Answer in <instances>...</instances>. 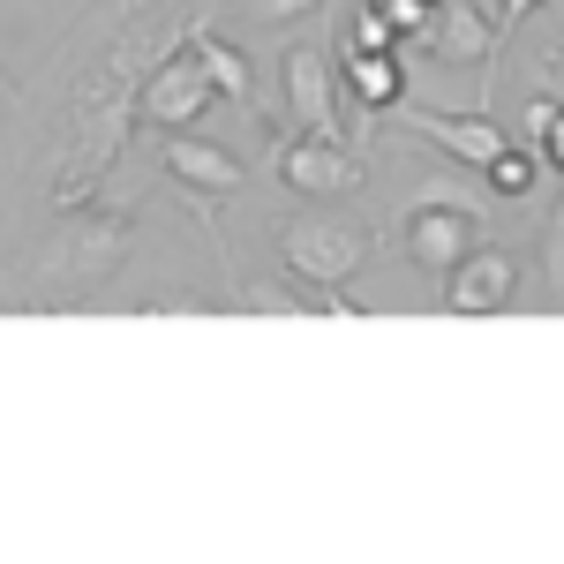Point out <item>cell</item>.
Masks as SVG:
<instances>
[{"mask_svg": "<svg viewBox=\"0 0 564 564\" xmlns=\"http://www.w3.org/2000/svg\"><path fill=\"white\" fill-rule=\"evenodd\" d=\"M113 8H135V0H113Z\"/></svg>", "mask_w": 564, "mask_h": 564, "instance_id": "cell-20", "label": "cell"}, {"mask_svg": "<svg viewBox=\"0 0 564 564\" xmlns=\"http://www.w3.org/2000/svg\"><path fill=\"white\" fill-rule=\"evenodd\" d=\"M279 249H286V279L339 286V279H354V271L369 263L377 234H369V226H354V218H294V226L279 234Z\"/></svg>", "mask_w": 564, "mask_h": 564, "instance_id": "cell-3", "label": "cell"}, {"mask_svg": "<svg viewBox=\"0 0 564 564\" xmlns=\"http://www.w3.org/2000/svg\"><path fill=\"white\" fill-rule=\"evenodd\" d=\"M391 113H399L414 135H430L436 151H444V159H459V166H489V159L512 143V135L489 121V106H475V113H444V106H391Z\"/></svg>", "mask_w": 564, "mask_h": 564, "instance_id": "cell-6", "label": "cell"}, {"mask_svg": "<svg viewBox=\"0 0 564 564\" xmlns=\"http://www.w3.org/2000/svg\"><path fill=\"white\" fill-rule=\"evenodd\" d=\"M135 249V212L129 204H76V218H61V234L31 257L39 302H84L106 279H121V263Z\"/></svg>", "mask_w": 564, "mask_h": 564, "instance_id": "cell-2", "label": "cell"}, {"mask_svg": "<svg viewBox=\"0 0 564 564\" xmlns=\"http://www.w3.org/2000/svg\"><path fill=\"white\" fill-rule=\"evenodd\" d=\"M347 84L369 113H391L406 98V68H399V53H347Z\"/></svg>", "mask_w": 564, "mask_h": 564, "instance_id": "cell-13", "label": "cell"}, {"mask_svg": "<svg viewBox=\"0 0 564 564\" xmlns=\"http://www.w3.org/2000/svg\"><path fill=\"white\" fill-rule=\"evenodd\" d=\"M159 159H166V174H174L188 196H204V204H212V196H234L241 174H249L234 151H218V143H204V135H188V129L166 135V151H159Z\"/></svg>", "mask_w": 564, "mask_h": 564, "instance_id": "cell-10", "label": "cell"}, {"mask_svg": "<svg viewBox=\"0 0 564 564\" xmlns=\"http://www.w3.org/2000/svg\"><path fill=\"white\" fill-rule=\"evenodd\" d=\"M286 113L302 135H339V84H332V53L324 45H286Z\"/></svg>", "mask_w": 564, "mask_h": 564, "instance_id": "cell-7", "label": "cell"}, {"mask_svg": "<svg viewBox=\"0 0 564 564\" xmlns=\"http://www.w3.org/2000/svg\"><path fill=\"white\" fill-rule=\"evenodd\" d=\"M151 61H166V39H121L98 68H84L76 84V106H68V159H61V181H53V204H90L106 174L121 166L129 151V129L143 121L135 98H143V76Z\"/></svg>", "mask_w": 564, "mask_h": 564, "instance_id": "cell-1", "label": "cell"}, {"mask_svg": "<svg viewBox=\"0 0 564 564\" xmlns=\"http://www.w3.org/2000/svg\"><path fill=\"white\" fill-rule=\"evenodd\" d=\"M534 8H542V0H497V45L512 39V31H520L527 15H534Z\"/></svg>", "mask_w": 564, "mask_h": 564, "instance_id": "cell-19", "label": "cell"}, {"mask_svg": "<svg viewBox=\"0 0 564 564\" xmlns=\"http://www.w3.org/2000/svg\"><path fill=\"white\" fill-rule=\"evenodd\" d=\"M212 76H204V61L196 53H166V61H151V76H143V98H135V113L151 121V129H196L204 113H212Z\"/></svg>", "mask_w": 564, "mask_h": 564, "instance_id": "cell-5", "label": "cell"}, {"mask_svg": "<svg viewBox=\"0 0 564 564\" xmlns=\"http://www.w3.org/2000/svg\"><path fill=\"white\" fill-rule=\"evenodd\" d=\"M361 159H354L339 135H294V143H279V181L286 188H302V196H347L361 188Z\"/></svg>", "mask_w": 564, "mask_h": 564, "instance_id": "cell-8", "label": "cell"}, {"mask_svg": "<svg viewBox=\"0 0 564 564\" xmlns=\"http://www.w3.org/2000/svg\"><path fill=\"white\" fill-rule=\"evenodd\" d=\"M188 53L204 61V76H212L218 98H234V106L257 98V68H249V53H234L226 39H212V23H188Z\"/></svg>", "mask_w": 564, "mask_h": 564, "instance_id": "cell-12", "label": "cell"}, {"mask_svg": "<svg viewBox=\"0 0 564 564\" xmlns=\"http://www.w3.org/2000/svg\"><path fill=\"white\" fill-rule=\"evenodd\" d=\"M534 174H542V159H534V151H520V143H505V151H497V159L481 166V181H489V188H497L505 204H520L527 188H534Z\"/></svg>", "mask_w": 564, "mask_h": 564, "instance_id": "cell-14", "label": "cell"}, {"mask_svg": "<svg viewBox=\"0 0 564 564\" xmlns=\"http://www.w3.org/2000/svg\"><path fill=\"white\" fill-rule=\"evenodd\" d=\"M430 53H436V61H481V90H489V76H497V39L481 31L475 0H436Z\"/></svg>", "mask_w": 564, "mask_h": 564, "instance_id": "cell-11", "label": "cell"}, {"mask_svg": "<svg viewBox=\"0 0 564 564\" xmlns=\"http://www.w3.org/2000/svg\"><path fill=\"white\" fill-rule=\"evenodd\" d=\"M347 53H399V31H391V15L377 0H361L347 23Z\"/></svg>", "mask_w": 564, "mask_h": 564, "instance_id": "cell-15", "label": "cell"}, {"mask_svg": "<svg viewBox=\"0 0 564 564\" xmlns=\"http://www.w3.org/2000/svg\"><path fill=\"white\" fill-rule=\"evenodd\" d=\"M542 271H550V286H564V204L550 218V249H542Z\"/></svg>", "mask_w": 564, "mask_h": 564, "instance_id": "cell-18", "label": "cell"}, {"mask_svg": "<svg viewBox=\"0 0 564 564\" xmlns=\"http://www.w3.org/2000/svg\"><path fill=\"white\" fill-rule=\"evenodd\" d=\"M399 218H406V257L422 263L430 279H444V271H452V263H459V257H467V249L481 241L475 204H459L452 188H430V196H414V204H406Z\"/></svg>", "mask_w": 564, "mask_h": 564, "instance_id": "cell-4", "label": "cell"}, {"mask_svg": "<svg viewBox=\"0 0 564 564\" xmlns=\"http://www.w3.org/2000/svg\"><path fill=\"white\" fill-rule=\"evenodd\" d=\"M308 8H324V0H241V15L263 23V31H271V23H302Z\"/></svg>", "mask_w": 564, "mask_h": 564, "instance_id": "cell-17", "label": "cell"}, {"mask_svg": "<svg viewBox=\"0 0 564 564\" xmlns=\"http://www.w3.org/2000/svg\"><path fill=\"white\" fill-rule=\"evenodd\" d=\"M527 121H534V135H542V166L564 174V98H534Z\"/></svg>", "mask_w": 564, "mask_h": 564, "instance_id": "cell-16", "label": "cell"}, {"mask_svg": "<svg viewBox=\"0 0 564 564\" xmlns=\"http://www.w3.org/2000/svg\"><path fill=\"white\" fill-rule=\"evenodd\" d=\"M520 294V263L505 257V249H467V257L444 271V308L452 316H497V308Z\"/></svg>", "mask_w": 564, "mask_h": 564, "instance_id": "cell-9", "label": "cell"}]
</instances>
